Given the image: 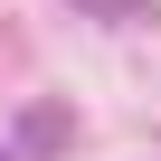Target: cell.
Segmentation results:
<instances>
[{"label": "cell", "instance_id": "cell-1", "mask_svg": "<svg viewBox=\"0 0 161 161\" xmlns=\"http://www.w3.org/2000/svg\"><path fill=\"white\" fill-rule=\"evenodd\" d=\"M57 142H66V104H38V114L19 123V152L38 161V152H57Z\"/></svg>", "mask_w": 161, "mask_h": 161}, {"label": "cell", "instance_id": "cell-2", "mask_svg": "<svg viewBox=\"0 0 161 161\" xmlns=\"http://www.w3.org/2000/svg\"><path fill=\"white\" fill-rule=\"evenodd\" d=\"M86 10H95V19H142L152 0H86Z\"/></svg>", "mask_w": 161, "mask_h": 161}, {"label": "cell", "instance_id": "cell-3", "mask_svg": "<svg viewBox=\"0 0 161 161\" xmlns=\"http://www.w3.org/2000/svg\"><path fill=\"white\" fill-rule=\"evenodd\" d=\"M0 161H10V152H0Z\"/></svg>", "mask_w": 161, "mask_h": 161}]
</instances>
